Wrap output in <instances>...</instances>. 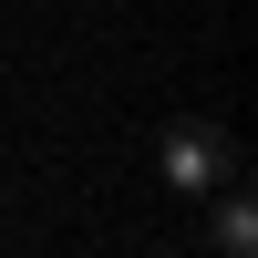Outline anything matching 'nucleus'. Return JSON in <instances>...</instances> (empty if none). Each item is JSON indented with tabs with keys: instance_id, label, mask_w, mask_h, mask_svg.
<instances>
[{
	"instance_id": "2",
	"label": "nucleus",
	"mask_w": 258,
	"mask_h": 258,
	"mask_svg": "<svg viewBox=\"0 0 258 258\" xmlns=\"http://www.w3.org/2000/svg\"><path fill=\"white\" fill-rule=\"evenodd\" d=\"M217 258H258V207H248L238 176L217 186Z\"/></svg>"
},
{
	"instance_id": "1",
	"label": "nucleus",
	"mask_w": 258,
	"mask_h": 258,
	"mask_svg": "<svg viewBox=\"0 0 258 258\" xmlns=\"http://www.w3.org/2000/svg\"><path fill=\"white\" fill-rule=\"evenodd\" d=\"M227 176H238V145H227V124L186 114L176 135H165V186H176V197H217Z\"/></svg>"
}]
</instances>
